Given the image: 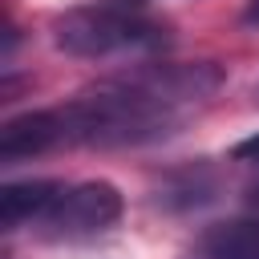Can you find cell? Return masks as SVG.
Instances as JSON below:
<instances>
[{"mask_svg":"<svg viewBox=\"0 0 259 259\" xmlns=\"http://www.w3.org/2000/svg\"><path fill=\"white\" fill-rule=\"evenodd\" d=\"M223 85L210 61L146 65L57 105L69 146H146L178 134Z\"/></svg>","mask_w":259,"mask_h":259,"instance_id":"6da1fadb","label":"cell"},{"mask_svg":"<svg viewBox=\"0 0 259 259\" xmlns=\"http://www.w3.org/2000/svg\"><path fill=\"white\" fill-rule=\"evenodd\" d=\"M53 40L69 57H85V61L150 53L170 40V20H162L146 0H93L57 16Z\"/></svg>","mask_w":259,"mask_h":259,"instance_id":"7a4b0ae2","label":"cell"},{"mask_svg":"<svg viewBox=\"0 0 259 259\" xmlns=\"http://www.w3.org/2000/svg\"><path fill=\"white\" fill-rule=\"evenodd\" d=\"M121 219V194L113 182H73L61 186V194L49 202V210L40 214L36 231L45 239H93L105 235L113 223Z\"/></svg>","mask_w":259,"mask_h":259,"instance_id":"3957f363","label":"cell"},{"mask_svg":"<svg viewBox=\"0 0 259 259\" xmlns=\"http://www.w3.org/2000/svg\"><path fill=\"white\" fill-rule=\"evenodd\" d=\"M61 146H69V142H65V125H61L57 109L20 113L0 130V162L4 166H16L24 158H36V154H49Z\"/></svg>","mask_w":259,"mask_h":259,"instance_id":"277c9868","label":"cell"},{"mask_svg":"<svg viewBox=\"0 0 259 259\" xmlns=\"http://www.w3.org/2000/svg\"><path fill=\"white\" fill-rule=\"evenodd\" d=\"M194 259H259V206L206 227L194 243Z\"/></svg>","mask_w":259,"mask_h":259,"instance_id":"5b68a950","label":"cell"},{"mask_svg":"<svg viewBox=\"0 0 259 259\" xmlns=\"http://www.w3.org/2000/svg\"><path fill=\"white\" fill-rule=\"evenodd\" d=\"M65 182L57 178H32V182H8L0 190V223L4 231H20V227H36L40 214L49 210V202L61 194Z\"/></svg>","mask_w":259,"mask_h":259,"instance_id":"8992f818","label":"cell"},{"mask_svg":"<svg viewBox=\"0 0 259 259\" xmlns=\"http://www.w3.org/2000/svg\"><path fill=\"white\" fill-rule=\"evenodd\" d=\"M231 154H235L239 162H255V166H259V134H255V138H247V142H239Z\"/></svg>","mask_w":259,"mask_h":259,"instance_id":"52a82bcc","label":"cell"},{"mask_svg":"<svg viewBox=\"0 0 259 259\" xmlns=\"http://www.w3.org/2000/svg\"><path fill=\"white\" fill-rule=\"evenodd\" d=\"M243 24H259V0H247V8H243Z\"/></svg>","mask_w":259,"mask_h":259,"instance_id":"ba28073f","label":"cell"},{"mask_svg":"<svg viewBox=\"0 0 259 259\" xmlns=\"http://www.w3.org/2000/svg\"><path fill=\"white\" fill-rule=\"evenodd\" d=\"M251 202H255V206H259V182H255V186H251Z\"/></svg>","mask_w":259,"mask_h":259,"instance_id":"9c48e42d","label":"cell"}]
</instances>
